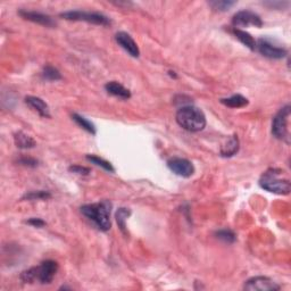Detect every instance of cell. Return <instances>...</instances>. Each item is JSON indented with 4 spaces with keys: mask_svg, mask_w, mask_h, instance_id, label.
<instances>
[{
    "mask_svg": "<svg viewBox=\"0 0 291 291\" xmlns=\"http://www.w3.org/2000/svg\"><path fill=\"white\" fill-rule=\"evenodd\" d=\"M111 210L112 204L108 200H103V202L96 204H88V205L81 207V213L90 221H92L101 231H108L111 229Z\"/></svg>",
    "mask_w": 291,
    "mask_h": 291,
    "instance_id": "cell-1",
    "label": "cell"
},
{
    "mask_svg": "<svg viewBox=\"0 0 291 291\" xmlns=\"http://www.w3.org/2000/svg\"><path fill=\"white\" fill-rule=\"evenodd\" d=\"M176 122L189 132H199L206 126V116L202 109L195 106H182L176 113Z\"/></svg>",
    "mask_w": 291,
    "mask_h": 291,
    "instance_id": "cell-2",
    "label": "cell"
},
{
    "mask_svg": "<svg viewBox=\"0 0 291 291\" xmlns=\"http://www.w3.org/2000/svg\"><path fill=\"white\" fill-rule=\"evenodd\" d=\"M58 271V264L55 260H44L39 266H35L24 271L21 274V280L25 283L40 282L41 285H49L54 280Z\"/></svg>",
    "mask_w": 291,
    "mask_h": 291,
    "instance_id": "cell-3",
    "label": "cell"
},
{
    "mask_svg": "<svg viewBox=\"0 0 291 291\" xmlns=\"http://www.w3.org/2000/svg\"><path fill=\"white\" fill-rule=\"evenodd\" d=\"M283 173L280 168H270L264 173L259 180V186L264 190L277 195H288L291 190L289 179H281L280 175Z\"/></svg>",
    "mask_w": 291,
    "mask_h": 291,
    "instance_id": "cell-4",
    "label": "cell"
},
{
    "mask_svg": "<svg viewBox=\"0 0 291 291\" xmlns=\"http://www.w3.org/2000/svg\"><path fill=\"white\" fill-rule=\"evenodd\" d=\"M289 117H290V106L287 105L280 109L279 113L273 119L272 123V133L275 138L282 140L287 143L290 142L289 134Z\"/></svg>",
    "mask_w": 291,
    "mask_h": 291,
    "instance_id": "cell-5",
    "label": "cell"
},
{
    "mask_svg": "<svg viewBox=\"0 0 291 291\" xmlns=\"http://www.w3.org/2000/svg\"><path fill=\"white\" fill-rule=\"evenodd\" d=\"M60 17L65 18L67 21H79L86 22L96 25L107 26L111 24V20L104 14L100 13H91V12H82V10H70V12H64L60 14Z\"/></svg>",
    "mask_w": 291,
    "mask_h": 291,
    "instance_id": "cell-6",
    "label": "cell"
},
{
    "mask_svg": "<svg viewBox=\"0 0 291 291\" xmlns=\"http://www.w3.org/2000/svg\"><path fill=\"white\" fill-rule=\"evenodd\" d=\"M232 24L234 25V29L248 28V26L262 28L263 21L258 14L250 12V10H241L233 16Z\"/></svg>",
    "mask_w": 291,
    "mask_h": 291,
    "instance_id": "cell-7",
    "label": "cell"
},
{
    "mask_svg": "<svg viewBox=\"0 0 291 291\" xmlns=\"http://www.w3.org/2000/svg\"><path fill=\"white\" fill-rule=\"evenodd\" d=\"M244 289L249 291H278L280 286L267 277H255L245 283Z\"/></svg>",
    "mask_w": 291,
    "mask_h": 291,
    "instance_id": "cell-8",
    "label": "cell"
},
{
    "mask_svg": "<svg viewBox=\"0 0 291 291\" xmlns=\"http://www.w3.org/2000/svg\"><path fill=\"white\" fill-rule=\"evenodd\" d=\"M256 48L258 49L260 55L271 59H282L287 56V50L285 48L274 46L266 39H259L258 42H256Z\"/></svg>",
    "mask_w": 291,
    "mask_h": 291,
    "instance_id": "cell-9",
    "label": "cell"
},
{
    "mask_svg": "<svg viewBox=\"0 0 291 291\" xmlns=\"http://www.w3.org/2000/svg\"><path fill=\"white\" fill-rule=\"evenodd\" d=\"M168 168L176 175L182 177H190L195 173V166L186 158H172L167 162Z\"/></svg>",
    "mask_w": 291,
    "mask_h": 291,
    "instance_id": "cell-10",
    "label": "cell"
},
{
    "mask_svg": "<svg viewBox=\"0 0 291 291\" xmlns=\"http://www.w3.org/2000/svg\"><path fill=\"white\" fill-rule=\"evenodd\" d=\"M115 39L117 41V43H119L120 46L122 47L126 52H128L132 57H134V58L139 57L140 50H139L138 44L133 40V38L128 35V33L123 32V31L117 32L116 36H115Z\"/></svg>",
    "mask_w": 291,
    "mask_h": 291,
    "instance_id": "cell-11",
    "label": "cell"
},
{
    "mask_svg": "<svg viewBox=\"0 0 291 291\" xmlns=\"http://www.w3.org/2000/svg\"><path fill=\"white\" fill-rule=\"evenodd\" d=\"M18 14H20V16L23 17L24 20L33 22V23L47 26V28H54V26H56V22L52 20V17L46 14L33 12V10H20Z\"/></svg>",
    "mask_w": 291,
    "mask_h": 291,
    "instance_id": "cell-12",
    "label": "cell"
},
{
    "mask_svg": "<svg viewBox=\"0 0 291 291\" xmlns=\"http://www.w3.org/2000/svg\"><path fill=\"white\" fill-rule=\"evenodd\" d=\"M25 104L30 106L33 111H36L38 114L42 117H50V112H49V106L39 97L28 96L25 97Z\"/></svg>",
    "mask_w": 291,
    "mask_h": 291,
    "instance_id": "cell-13",
    "label": "cell"
},
{
    "mask_svg": "<svg viewBox=\"0 0 291 291\" xmlns=\"http://www.w3.org/2000/svg\"><path fill=\"white\" fill-rule=\"evenodd\" d=\"M105 89L109 94H112V96H115V97H119V98H121V99H128V98L131 97L130 90L126 89L125 86L122 85L121 83L116 82V81H111V82L106 83Z\"/></svg>",
    "mask_w": 291,
    "mask_h": 291,
    "instance_id": "cell-14",
    "label": "cell"
},
{
    "mask_svg": "<svg viewBox=\"0 0 291 291\" xmlns=\"http://www.w3.org/2000/svg\"><path fill=\"white\" fill-rule=\"evenodd\" d=\"M14 141L17 148L20 149H31L37 146L35 139L22 131H18L14 134Z\"/></svg>",
    "mask_w": 291,
    "mask_h": 291,
    "instance_id": "cell-15",
    "label": "cell"
},
{
    "mask_svg": "<svg viewBox=\"0 0 291 291\" xmlns=\"http://www.w3.org/2000/svg\"><path fill=\"white\" fill-rule=\"evenodd\" d=\"M238 150H239V140L237 135H233L221 147V155L223 157H232L238 153Z\"/></svg>",
    "mask_w": 291,
    "mask_h": 291,
    "instance_id": "cell-16",
    "label": "cell"
},
{
    "mask_svg": "<svg viewBox=\"0 0 291 291\" xmlns=\"http://www.w3.org/2000/svg\"><path fill=\"white\" fill-rule=\"evenodd\" d=\"M232 33L238 40L240 41L241 43H244L246 47L250 49V50H255L256 49V41L254 38H252L250 35H249L248 32L244 31V30H240V29H233L232 30Z\"/></svg>",
    "mask_w": 291,
    "mask_h": 291,
    "instance_id": "cell-17",
    "label": "cell"
},
{
    "mask_svg": "<svg viewBox=\"0 0 291 291\" xmlns=\"http://www.w3.org/2000/svg\"><path fill=\"white\" fill-rule=\"evenodd\" d=\"M221 103L223 105L228 106L230 108H243L248 105V99L241 94H233V96L222 99Z\"/></svg>",
    "mask_w": 291,
    "mask_h": 291,
    "instance_id": "cell-18",
    "label": "cell"
},
{
    "mask_svg": "<svg viewBox=\"0 0 291 291\" xmlns=\"http://www.w3.org/2000/svg\"><path fill=\"white\" fill-rule=\"evenodd\" d=\"M72 119L75 123L78 124L79 126L82 127L83 130H85L86 132H89V133L91 134H96V126H94V124L92 122H90L89 120H86L85 117H83L79 114H73L72 115Z\"/></svg>",
    "mask_w": 291,
    "mask_h": 291,
    "instance_id": "cell-19",
    "label": "cell"
},
{
    "mask_svg": "<svg viewBox=\"0 0 291 291\" xmlns=\"http://www.w3.org/2000/svg\"><path fill=\"white\" fill-rule=\"evenodd\" d=\"M86 161H89L90 163H92L97 166H100L101 168H104L105 171L107 172H111V173H114L115 172V168L113 167V165L109 163L108 161L104 160V158H100L98 156H94V155H86Z\"/></svg>",
    "mask_w": 291,
    "mask_h": 291,
    "instance_id": "cell-20",
    "label": "cell"
},
{
    "mask_svg": "<svg viewBox=\"0 0 291 291\" xmlns=\"http://www.w3.org/2000/svg\"><path fill=\"white\" fill-rule=\"evenodd\" d=\"M42 77L48 81H58L62 80V74L59 73L57 69H55L54 66L47 65L42 71Z\"/></svg>",
    "mask_w": 291,
    "mask_h": 291,
    "instance_id": "cell-21",
    "label": "cell"
},
{
    "mask_svg": "<svg viewBox=\"0 0 291 291\" xmlns=\"http://www.w3.org/2000/svg\"><path fill=\"white\" fill-rule=\"evenodd\" d=\"M234 5H236V2L230 1V0H214V1H209V6L213 9L217 10V12H226Z\"/></svg>",
    "mask_w": 291,
    "mask_h": 291,
    "instance_id": "cell-22",
    "label": "cell"
},
{
    "mask_svg": "<svg viewBox=\"0 0 291 291\" xmlns=\"http://www.w3.org/2000/svg\"><path fill=\"white\" fill-rule=\"evenodd\" d=\"M216 237L217 239L224 241V243L226 244H233L234 241H236V234L229 229H223V230H220V231H217Z\"/></svg>",
    "mask_w": 291,
    "mask_h": 291,
    "instance_id": "cell-23",
    "label": "cell"
},
{
    "mask_svg": "<svg viewBox=\"0 0 291 291\" xmlns=\"http://www.w3.org/2000/svg\"><path fill=\"white\" fill-rule=\"evenodd\" d=\"M131 211L126 208H120L116 213V221L122 231H125V222L126 218L130 216Z\"/></svg>",
    "mask_w": 291,
    "mask_h": 291,
    "instance_id": "cell-24",
    "label": "cell"
},
{
    "mask_svg": "<svg viewBox=\"0 0 291 291\" xmlns=\"http://www.w3.org/2000/svg\"><path fill=\"white\" fill-rule=\"evenodd\" d=\"M51 197V195L49 194L48 191H32L30 194H26L24 196V199H29V200H44V199H49Z\"/></svg>",
    "mask_w": 291,
    "mask_h": 291,
    "instance_id": "cell-25",
    "label": "cell"
},
{
    "mask_svg": "<svg viewBox=\"0 0 291 291\" xmlns=\"http://www.w3.org/2000/svg\"><path fill=\"white\" fill-rule=\"evenodd\" d=\"M18 163L21 165L28 166V167H37L38 166V161L32 157H22L18 160Z\"/></svg>",
    "mask_w": 291,
    "mask_h": 291,
    "instance_id": "cell-26",
    "label": "cell"
},
{
    "mask_svg": "<svg viewBox=\"0 0 291 291\" xmlns=\"http://www.w3.org/2000/svg\"><path fill=\"white\" fill-rule=\"evenodd\" d=\"M70 171L73 173H77V174L88 175L90 173V168L84 167V166H80V165H74V166H71Z\"/></svg>",
    "mask_w": 291,
    "mask_h": 291,
    "instance_id": "cell-27",
    "label": "cell"
},
{
    "mask_svg": "<svg viewBox=\"0 0 291 291\" xmlns=\"http://www.w3.org/2000/svg\"><path fill=\"white\" fill-rule=\"evenodd\" d=\"M28 224L35 226V228H42V226L46 225V222H44L43 220H41V218L32 217L28 221Z\"/></svg>",
    "mask_w": 291,
    "mask_h": 291,
    "instance_id": "cell-28",
    "label": "cell"
}]
</instances>
